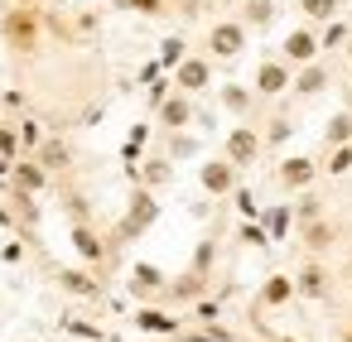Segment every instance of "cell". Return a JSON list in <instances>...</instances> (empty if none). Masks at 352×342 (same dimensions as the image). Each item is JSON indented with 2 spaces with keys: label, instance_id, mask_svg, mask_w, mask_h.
<instances>
[{
  "label": "cell",
  "instance_id": "8d00e7d4",
  "mask_svg": "<svg viewBox=\"0 0 352 342\" xmlns=\"http://www.w3.org/2000/svg\"><path fill=\"white\" fill-rule=\"evenodd\" d=\"M347 342H352V332H347Z\"/></svg>",
  "mask_w": 352,
  "mask_h": 342
},
{
  "label": "cell",
  "instance_id": "4fadbf2b",
  "mask_svg": "<svg viewBox=\"0 0 352 342\" xmlns=\"http://www.w3.org/2000/svg\"><path fill=\"white\" fill-rule=\"evenodd\" d=\"M135 323H140L145 332H179V318H169L164 308H140Z\"/></svg>",
  "mask_w": 352,
  "mask_h": 342
},
{
  "label": "cell",
  "instance_id": "4316f807",
  "mask_svg": "<svg viewBox=\"0 0 352 342\" xmlns=\"http://www.w3.org/2000/svg\"><path fill=\"white\" fill-rule=\"evenodd\" d=\"M198 289H203V275H188V280H184V284H174L169 294H174V299H193Z\"/></svg>",
  "mask_w": 352,
  "mask_h": 342
},
{
  "label": "cell",
  "instance_id": "1f68e13d",
  "mask_svg": "<svg viewBox=\"0 0 352 342\" xmlns=\"http://www.w3.org/2000/svg\"><path fill=\"white\" fill-rule=\"evenodd\" d=\"M285 135H289V121H275V126H270V145H280Z\"/></svg>",
  "mask_w": 352,
  "mask_h": 342
},
{
  "label": "cell",
  "instance_id": "d6986e66",
  "mask_svg": "<svg viewBox=\"0 0 352 342\" xmlns=\"http://www.w3.org/2000/svg\"><path fill=\"white\" fill-rule=\"evenodd\" d=\"M347 140H352V116H347V111H338V116L328 121V145L338 150V145H347Z\"/></svg>",
  "mask_w": 352,
  "mask_h": 342
},
{
  "label": "cell",
  "instance_id": "3957f363",
  "mask_svg": "<svg viewBox=\"0 0 352 342\" xmlns=\"http://www.w3.org/2000/svg\"><path fill=\"white\" fill-rule=\"evenodd\" d=\"M198 179H203L208 193H232V188H236V169H232L227 159H208V164L198 169Z\"/></svg>",
  "mask_w": 352,
  "mask_h": 342
},
{
  "label": "cell",
  "instance_id": "7402d4cb",
  "mask_svg": "<svg viewBox=\"0 0 352 342\" xmlns=\"http://www.w3.org/2000/svg\"><path fill=\"white\" fill-rule=\"evenodd\" d=\"M222 106H227V111H236V116H241V111H246V106H251V92H246V87H236V82H232V87H222Z\"/></svg>",
  "mask_w": 352,
  "mask_h": 342
},
{
  "label": "cell",
  "instance_id": "d590c367",
  "mask_svg": "<svg viewBox=\"0 0 352 342\" xmlns=\"http://www.w3.org/2000/svg\"><path fill=\"white\" fill-rule=\"evenodd\" d=\"M347 58H352V44H347Z\"/></svg>",
  "mask_w": 352,
  "mask_h": 342
},
{
  "label": "cell",
  "instance_id": "9a60e30c",
  "mask_svg": "<svg viewBox=\"0 0 352 342\" xmlns=\"http://www.w3.org/2000/svg\"><path fill=\"white\" fill-rule=\"evenodd\" d=\"M73 246H78L82 260H102V241H97L92 227H73Z\"/></svg>",
  "mask_w": 352,
  "mask_h": 342
},
{
  "label": "cell",
  "instance_id": "f546056e",
  "mask_svg": "<svg viewBox=\"0 0 352 342\" xmlns=\"http://www.w3.org/2000/svg\"><path fill=\"white\" fill-rule=\"evenodd\" d=\"M15 135H20L25 145H39V126H34V121H20V130H15Z\"/></svg>",
  "mask_w": 352,
  "mask_h": 342
},
{
  "label": "cell",
  "instance_id": "5b68a950",
  "mask_svg": "<svg viewBox=\"0 0 352 342\" xmlns=\"http://www.w3.org/2000/svg\"><path fill=\"white\" fill-rule=\"evenodd\" d=\"M314 174H318V164H314V159H304V155H294V159H285V164H280V183H285V188H309V183H314Z\"/></svg>",
  "mask_w": 352,
  "mask_h": 342
},
{
  "label": "cell",
  "instance_id": "83f0119b",
  "mask_svg": "<svg viewBox=\"0 0 352 342\" xmlns=\"http://www.w3.org/2000/svg\"><path fill=\"white\" fill-rule=\"evenodd\" d=\"M246 15H251V25H265L270 20V0H246Z\"/></svg>",
  "mask_w": 352,
  "mask_h": 342
},
{
  "label": "cell",
  "instance_id": "277c9868",
  "mask_svg": "<svg viewBox=\"0 0 352 342\" xmlns=\"http://www.w3.org/2000/svg\"><path fill=\"white\" fill-rule=\"evenodd\" d=\"M10 174H15V193H44V188H49V174H44L34 159H15Z\"/></svg>",
  "mask_w": 352,
  "mask_h": 342
},
{
  "label": "cell",
  "instance_id": "6da1fadb",
  "mask_svg": "<svg viewBox=\"0 0 352 342\" xmlns=\"http://www.w3.org/2000/svg\"><path fill=\"white\" fill-rule=\"evenodd\" d=\"M256 155H261L256 130H251V126H236V130L227 135V164H232V169H241V164H251Z\"/></svg>",
  "mask_w": 352,
  "mask_h": 342
},
{
  "label": "cell",
  "instance_id": "484cf974",
  "mask_svg": "<svg viewBox=\"0 0 352 342\" xmlns=\"http://www.w3.org/2000/svg\"><path fill=\"white\" fill-rule=\"evenodd\" d=\"M145 183L155 188V183H169V164L164 159H150V169H145Z\"/></svg>",
  "mask_w": 352,
  "mask_h": 342
},
{
  "label": "cell",
  "instance_id": "cb8c5ba5",
  "mask_svg": "<svg viewBox=\"0 0 352 342\" xmlns=\"http://www.w3.org/2000/svg\"><path fill=\"white\" fill-rule=\"evenodd\" d=\"M15 155H20V135H15V126H0V159H10V164H15Z\"/></svg>",
  "mask_w": 352,
  "mask_h": 342
},
{
  "label": "cell",
  "instance_id": "8992f818",
  "mask_svg": "<svg viewBox=\"0 0 352 342\" xmlns=\"http://www.w3.org/2000/svg\"><path fill=\"white\" fill-rule=\"evenodd\" d=\"M174 82H179L184 92H203V87L212 82V68H208L203 58H184V63H179V78H174Z\"/></svg>",
  "mask_w": 352,
  "mask_h": 342
},
{
  "label": "cell",
  "instance_id": "ac0fdd59",
  "mask_svg": "<svg viewBox=\"0 0 352 342\" xmlns=\"http://www.w3.org/2000/svg\"><path fill=\"white\" fill-rule=\"evenodd\" d=\"M323 82H328V73H323L318 63H309V68H304V73H299V78H294L289 87H299V92L309 97V92H323Z\"/></svg>",
  "mask_w": 352,
  "mask_h": 342
},
{
  "label": "cell",
  "instance_id": "603a6c76",
  "mask_svg": "<svg viewBox=\"0 0 352 342\" xmlns=\"http://www.w3.org/2000/svg\"><path fill=\"white\" fill-rule=\"evenodd\" d=\"M299 5H304V15H309V20H333L338 0H299Z\"/></svg>",
  "mask_w": 352,
  "mask_h": 342
},
{
  "label": "cell",
  "instance_id": "5bb4252c",
  "mask_svg": "<svg viewBox=\"0 0 352 342\" xmlns=\"http://www.w3.org/2000/svg\"><path fill=\"white\" fill-rule=\"evenodd\" d=\"M294 289H299V294H309V299H318V294L328 289V275H323L318 265H304V270H299V280H294Z\"/></svg>",
  "mask_w": 352,
  "mask_h": 342
},
{
  "label": "cell",
  "instance_id": "ffe728a7",
  "mask_svg": "<svg viewBox=\"0 0 352 342\" xmlns=\"http://www.w3.org/2000/svg\"><path fill=\"white\" fill-rule=\"evenodd\" d=\"M285 231H289V207H270V212H265V236L280 241Z\"/></svg>",
  "mask_w": 352,
  "mask_h": 342
},
{
  "label": "cell",
  "instance_id": "9c48e42d",
  "mask_svg": "<svg viewBox=\"0 0 352 342\" xmlns=\"http://www.w3.org/2000/svg\"><path fill=\"white\" fill-rule=\"evenodd\" d=\"M285 87H289V68H285V63H261V73H256V92L275 97V92H285Z\"/></svg>",
  "mask_w": 352,
  "mask_h": 342
},
{
  "label": "cell",
  "instance_id": "44dd1931",
  "mask_svg": "<svg viewBox=\"0 0 352 342\" xmlns=\"http://www.w3.org/2000/svg\"><path fill=\"white\" fill-rule=\"evenodd\" d=\"M58 280H63V289H68V294H97V280H87L82 270H63Z\"/></svg>",
  "mask_w": 352,
  "mask_h": 342
},
{
  "label": "cell",
  "instance_id": "e0dca14e",
  "mask_svg": "<svg viewBox=\"0 0 352 342\" xmlns=\"http://www.w3.org/2000/svg\"><path fill=\"white\" fill-rule=\"evenodd\" d=\"M6 34H10L20 49H30V44H34V25H30V15H10V20H6Z\"/></svg>",
  "mask_w": 352,
  "mask_h": 342
},
{
  "label": "cell",
  "instance_id": "30bf717a",
  "mask_svg": "<svg viewBox=\"0 0 352 342\" xmlns=\"http://www.w3.org/2000/svg\"><path fill=\"white\" fill-rule=\"evenodd\" d=\"M131 289H135L140 299H150V294H164V275H160L155 265H135V270H131Z\"/></svg>",
  "mask_w": 352,
  "mask_h": 342
},
{
  "label": "cell",
  "instance_id": "d4e9b609",
  "mask_svg": "<svg viewBox=\"0 0 352 342\" xmlns=\"http://www.w3.org/2000/svg\"><path fill=\"white\" fill-rule=\"evenodd\" d=\"M347 169H352V150H347V145H338V150H333V159H328V174H347Z\"/></svg>",
  "mask_w": 352,
  "mask_h": 342
},
{
  "label": "cell",
  "instance_id": "2e32d148",
  "mask_svg": "<svg viewBox=\"0 0 352 342\" xmlns=\"http://www.w3.org/2000/svg\"><path fill=\"white\" fill-rule=\"evenodd\" d=\"M289 294H294V280H289V275H270L265 289H261L265 304H289Z\"/></svg>",
  "mask_w": 352,
  "mask_h": 342
},
{
  "label": "cell",
  "instance_id": "4dcf8cb0",
  "mask_svg": "<svg viewBox=\"0 0 352 342\" xmlns=\"http://www.w3.org/2000/svg\"><path fill=\"white\" fill-rule=\"evenodd\" d=\"M164 63H184V44H179V39L164 44Z\"/></svg>",
  "mask_w": 352,
  "mask_h": 342
},
{
  "label": "cell",
  "instance_id": "d6a6232c",
  "mask_svg": "<svg viewBox=\"0 0 352 342\" xmlns=\"http://www.w3.org/2000/svg\"><path fill=\"white\" fill-rule=\"evenodd\" d=\"M241 236H246V241H251V246H265V241H270V236H265V231H261V227H246V231H241Z\"/></svg>",
  "mask_w": 352,
  "mask_h": 342
},
{
  "label": "cell",
  "instance_id": "8fae6325",
  "mask_svg": "<svg viewBox=\"0 0 352 342\" xmlns=\"http://www.w3.org/2000/svg\"><path fill=\"white\" fill-rule=\"evenodd\" d=\"M188 116H193V106H188V97H164V102H160V121H164L169 130H179V126H188Z\"/></svg>",
  "mask_w": 352,
  "mask_h": 342
},
{
  "label": "cell",
  "instance_id": "836d02e7",
  "mask_svg": "<svg viewBox=\"0 0 352 342\" xmlns=\"http://www.w3.org/2000/svg\"><path fill=\"white\" fill-rule=\"evenodd\" d=\"M131 5H135V10H145V15H150V10H160V0H131Z\"/></svg>",
  "mask_w": 352,
  "mask_h": 342
},
{
  "label": "cell",
  "instance_id": "7a4b0ae2",
  "mask_svg": "<svg viewBox=\"0 0 352 342\" xmlns=\"http://www.w3.org/2000/svg\"><path fill=\"white\" fill-rule=\"evenodd\" d=\"M208 49H212L217 58H236V54L246 49V30H241V25H217V30L208 34Z\"/></svg>",
  "mask_w": 352,
  "mask_h": 342
},
{
  "label": "cell",
  "instance_id": "7c38bea8",
  "mask_svg": "<svg viewBox=\"0 0 352 342\" xmlns=\"http://www.w3.org/2000/svg\"><path fill=\"white\" fill-rule=\"evenodd\" d=\"M44 174H54V169H68V145L63 140H39V159H34Z\"/></svg>",
  "mask_w": 352,
  "mask_h": 342
},
{
  "label": "cell",
  "instance_id": "f1b7e54d",
  "mask_svg": "<svg viewBox=\"0 0 352 342\" xmlns=\"http://www.w3.org/2000/svg\"><path fill=\"white\" fill-rule=\"evenodd\" d=\"M328 241H333V231H328L323 222H314V227H309V246H314V251H323Z\"/></svg>",
  "mask_w": 352,
  "mask_h": 342
},
{
  "label": "cell",
  "instance_id": "e575fe53",
  "mask_svg": "<svg viewBox=\"0 0 352 342\" xmlns=\"http://www.w3.org/2000/svg\"><path fill=\"white\" fill-rule=\"evenodd\" d=\"M347 116H352V87H347Z\"/></svg>",
  "mask_w": 352,
  "mask_h": 342
},
{
  "label": "cell",
  "instance_id": "74e56055",
  "mask_svg": "<svg viewBox=\"0 0 352 342\" xmlns=\"http://www.w3.org/2000/svg\"><path fill=\"white\" fill-rule=\"evenodd\" d=\"M285 342H289V337H285Z\"/></svg>",
  "mask_w": 352,
  "mask_h": 342
},
{
  "label": "cell",
  "instance_id": "52a82bcc",
  "mask_svg": "<svg viewBox=\"0 0 352 342\" xmlns=\"http://www.w3.org/2000/svg\"><path fill=\"white\" fill-rule=\"evenodd\" d=\"M155 212H160V207H155V198H150V193H135V203H131V217L121 222V231H126V236L145 231V227L155 222Z\"/></svg>",
  "mask_w": 352,
  "mask_h": 342
},
{
  "label": "cell",
  "instance_id": "ba28073f",
  "mask_svg": "<svg viewBox=\"0 0 352 342\" xmlns=\"http://www.w3.org/2000/svg\"><path fill=\"white\" fill-rule=\"evenodd\" d=\"M314 54H318V39H314L309 30H294V34L285 39V58H289V63H314Z\"/></svg>",
  "mask_w": 352,
  "mask_h": 342
}]
</instances>
